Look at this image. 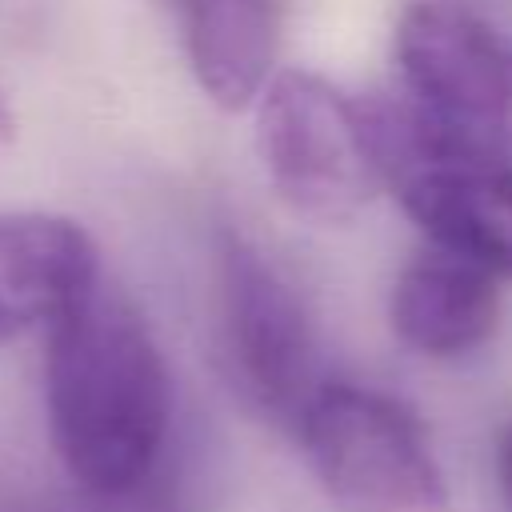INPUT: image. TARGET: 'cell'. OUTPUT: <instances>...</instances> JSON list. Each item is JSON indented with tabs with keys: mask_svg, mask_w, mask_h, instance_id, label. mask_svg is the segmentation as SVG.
<instances>
[{
	"mask_svg": "<svg viewBox=\"0 0 512 512\" xmlns=\"http://www.w3.org/2000/svg\"><path fill=\"white\" fill-rule=\"evenodd\" d=\"M200 92L244 112L276 72L284 0H164Z\"/></svg>",
	"mask_w": 512,
	"mask_h": 512,
	"instance_id": "obj_9",
	"label": "cell"
},
{
	"mask_svg": "<svg viewBox=\"0 0 512 512\" xmlns=\"http://www.w3.org/2000/svg\"><path fill=\"white\" fill-rule=\"evenodd\" d=\"M0 512H188V496L176 472L164 464L152 480L124 492H92V488H24L0 484Z\"/></svg>",
	"mask_w": 512,
	"mask_h": 512,
	"instance_id": "obj_10",
	"label": "cell"
},
{
	"mask_svg": "<svg viewBox=\"0 0 512 512\" xmlns=\"http://www.w3.org/2000/svg\"><path fill=\"white\" fill-rule=\"evenodd\" d=\"M44 412L76 488L124 492L168 464L164 352L140 308L104 276L44 328Z\"/></svg>",
	"mask_w": 512,
	"mask_h": 512,
	"instance_id": "obj_1",
	"label": "cell"
},
{
	"mask_svg": "<svg viewBox=\"0 0 512 512\" xmlns=\"http://www.w3.org/2000/svg\"><path fill=\"white\" fill-rule=\"evenodd\" d=\"M216 348L236 396L268 424L296 428L320 388L316 328L284 272L240 232H220L216 252Z\"/></svg>",
	"mask_w": 512,
	"mask_h": 512,
	"instance_id": "obj_6",
	"label": "cell"
},
{
	"mask_svg": "<svg viewBox=\"0 0 512 512\" xmlns=\"http://www.w3.org/2000/svg\"><path fill=\"white\" fill-rule=\"evenodd\" d=\"M268 184L308 224H348L384 192L368 104L308 68H276L256 96Z\"/></svg>",
	"mask_w": 512,
	"mask_h": 512,
	"instance_id": "obj_2",
	"label": "cell"
},
{
	"mask_svg": "<svg viewBox=\"0 0 512 512\" xmlns=\"http://www.w3.org/2000/svg\"><path fill=\"white\" fill-rule=\"evenodd\" d=\"M404 108L436 136L512 160V40L464 0H408L396 20Z\"/></svg>",
	"mask_w": 512,
	"mask_h": 512,
	"instance_id": "obj_5",
	"label": "cell"
},
{
	"mask_svg": "<svg viewBox=\"0 0 512 512\" xmlns=\"http://www.w3.org/2000/svg\"><path fill=\"white\" fill-rule=\"evenodd\" d=\"M292 436L336 512H452L428 432L388 392L320 380Z\"/></svg>",
	"mask_w": 512,
	"mask_h": 512,
	"instance_id": "obj_3",
	"label": "cell"
},
{
	"mask_svg": "<svg viewBox=\"0 0 512 512\" xmlns=\"http://www.w3.org/2000/svg\"><path fill=\"white\" fill-rule=\"evenodd\" d=\"M100 280L92 236L52 212H0V344L48 328Z\"/></svg>",
	"mask_w": 512,
	"mask_h": 512,
	"instance_id": "obj_8",
	"label": "cell"
},
{
	"mask_svg": "<svg viewBox=\"0 0 512 512\" xmlns=\"http://www.w3.org/2000/svg\"><path fill=\"white\" fill-rule=\"evenodd\" d=\"M496 480H500V496L512 512V420L504 424V432L496 440Z\"/></svg>",
	"mask_w": 512,
	"mask_h": 512,
	"instance_id": "obj_11",
	"label": "cell"
},
{
	"mask_svg": "<svg viewBox=\"0 0 512 512\" xmlns=\"http://www.w3.org/2000/svg\"><path fill=\"white\" fill-rule=\"evenodd\" d=\"M380 176L432 248L512 280V160L428 132L404 104H368Z\"/></svg>",
	"mask_w": 512,
	"mask_h": 512,
	"instance_id": "obj_4",
	"label": "cell"
},
{
	"mask_svg": "<svg viewBox=\"0 0 512 512\" xmlns=\"http://www.w3.org/2000/svg\"><path fill=\"white\" fill-rule=\"evenodd\" d=\"M504 312V280L444 248H420L396 272L388 292V324L396 340L428 360H460L480 352Z\"/></svg>",
	"mask_w": 512,
	"mask_h": 512,
	"instance_id": "obj_7",
	"label": "cell"
}]
</instances>
